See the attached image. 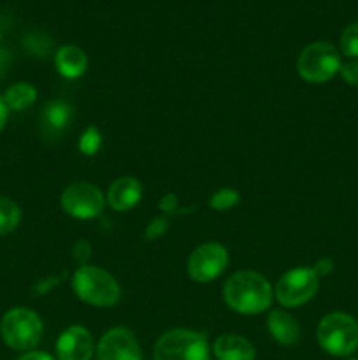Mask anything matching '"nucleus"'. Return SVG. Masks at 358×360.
I'll list each match as a JSON object with an SVG mask.
<instances>
[{
	"mask_svg": "<svg viewBox=\"0 0 358 360\" xmlns=\"http://www.w3.org/2000/svg\"><path fill=\"white\" fill-rule=\"evenodd\" d=\"M319 288V276L314 269L309 267H297L283 276L277 281L274 288L277 302L284 308H298L305 302L311 301Z\"/></svg>",
	"mask_w": 358,
	"mask_h": 360,
	"instance_id": "obj_7",
	"label": "nucleus"
},
{
	"mask_svg": "<svg viewBox=\"0 0 358 360\" xmlns=\"http://www.w3.org/2000/svg\"><path fill=\"white\" fill-rule=\"evenodd\" d=\"M140 199H142V185L139 179L132 178V176L114 179L105 195V202L109 204V207L119 211V213L135 207Z\"/></svg>",
	"mask_w": 358,
	"mask_h": 360,
	"instance_id": "obj_12",
	"label": "nucleus"
},
{
	"mask_svg": "<svg viewBox=\"0 0 358 360\" xmlns=\"http://www.w3.org/2000/svg\"><path fill=\"white\" fill-rule=\"evenodd\" d=\"M154 360H211L209 343L195 330L172 329L154 345Z\"/></svg>",
	"mask_w": 358,
	"mask_h": 360,
	"instance_id": "obj_6",
	"label": "nucleus"
},
{
	"mask_svg": "<svg viewBox=\"0 0 358 360\" xmlns=\"http://www.w3.org/2000/svg\"><path fill=\"white\" fill-rule=\"evenodd\" d=\"M72 288L77 299L98 308H111L121 299V288L114 276L97 266H81L74 273Z\"/></svg>",
	"mask_w": 358,
	"mask_h": 360,
	"instance_id": "obj_2",
	"label": "nucleus"
},
{
	"mask_svg": "<svg viewBox=\"0 0 358 360\" xmlns=\"http://www.w3.org/2000/svg\"><path fill=\"white\" fill-rule=\"evenodd\" d=\"M340 53L350 58H358V21L344 28L340 35Z\"/></svg>",
	"mask_w": 358,
	"mask_h": 360,
	"instance_id": "obj_20",
	"label": "nucleus"
},
{
	"mask_svg": "<svg viewBox=\"0 0 358 360\" xmlns=\"http://www.w3.org/2000/svg\"><path fill=\"white\" fill-rule=\"evenodd\" d=\"M165 231H167V221H165L164 218H157V220H153V224L147 225V238L157 239L160 238Z\"/></svg>",
	"mask_w": 358,
	"mask_h": 360,
	"instance_id": "obj_23",
	"label": "nucleus"
},
{
	"mask_svg": "<svg viewBox=\"0 0 358 360\" xmlns=\"http://www.w3.org/2000/svg\"><path fill=\"white\" fill-rule=\"evenodd\" d=\"M18 360H55V359H53L49 354H46V352L32 350V352H27L25 355H21Z\"/></svg>",
	"mask_w": 358,
	"mask_h": 360,
	"instance_id": "obj_24",
	"label": "nucleus"
},
{
	"mask_svg": "<svg viewBox=\"0 0 358 360\" xmlns=\"http://www.w3.org/2000/svg\"><path fill=\"white\" fill-rule=\"evenodd\" d=\"M95 343L90 330L81 326H72L60 334L56 341L58 360H90L93 357Z\"/></svg>",
	"mask_w": 358,
	"mask_h": 360,
	"instance_id": "obj_11",
	"label": "nucleus"
},
{
	"mask_svg": "<svg viewBox=\"0 0 358 360\" xmlns=\"http://www.w3.org/2000/svg\"><path fill=\"white\" fill-rule=\"evenodd\" d=\"M7 116H9V109H7L6 102H4V97L0 95V132H2L4 127H6Z\"/></svg>",
	"mask_w": 358,
	"mask_h": 360,
	"instance_id": "obj_26",
	"label": "nucleus"
},
{
	"mask_svg": "<svg viewBox=\"0 0 358 360\" xmlns=\"http://www.w3.org/2000/svg\"><path fill=\"white\" fill-rule=\"evenodd\" d=\"M340 53L330 42H312L305 46L297 60L298 76L312 84L326 83L340 69Z\"/></svg>",
	"mask_w": 358,
	"mask_h": 360,
	"instance_id": "obj_5",
	"label": "nucleus"
},
{
	"mask_svg": "<svg viewBox=\"0 0 358 360\" xmlns=\"http://www.w3.org/2000/svg\"><path fill=\"white\" fill-rule=\"evenodd\" d=\"M100 144H102L100 132H98L95 127H88V129L84 130L83 136H81L79 150L83 151L84 155H88V157H91V155H95L98 150H100Z\"/></svg>",
	"mask_w": 358,
	"mask_h": 360,
	"instance_id": "obj_21",
	"label": "nucleus"
},
{
	"mask_svg": "<svg viewBox=\"0 0 358 360\" xmlns=\"http://www.w3.org/2000/svg\"><path fill=\"white\" fill-rule=\"evenodd\" d=\"M95 360H142V354L132 330L114 327L98 341Z\"/></svg>",
	"mask_w": 358,
	"mask_h": 360,
	"instance_id": "obj_10",
	"label": "nucleus"
},
{
	"mask_svg": "<svg viewBox=\"0 0 358 360\" xmlns=\"http://www.w3.org/2000/svg\"><path fill=\"white\" fill-rule=\"evenodd\" d=\"M21 210L14 200L0 197V236L13 232L20 225Z\"/></svg>",
	"mask_w": 358,
	"mask_h": 360,
	"instance_id": "obj_18",
	"label": "nucleus"
},
{
	"mask_svg": "<svg viewBox=\"0 0 358 360\" xmlns=\"http://www.w3.org/2000/svg\"><path fill=\"white\" fill-rule=\"evenodd\" d=\"M0 39H2V32H0Z\"/></svg>",
	"mask_w": 358,
	"mask_h": 360,
	"instance_id": "obj_27",
	"label": "nucleus"
},
{
	"mask_svg": "<svg viewBox=\"0 0 358 360\" xmlns=\"http://www.w3.org/2000/svg\"><path fill=\"white\" fill-rule=\"evenodd\" d=\"M175 202H178V200H175V197L172 195V193H168V195H165L164 199L160 200V207L164 211H172L175 207Z\"/></svg>",
	"mask_w": 358,
	"mask_h": 360,
	"instance_id": "obj_25",
	"label": "nucleus"
},
{
	"mask_svg": "<svg viewBox=\"0 0 358 360\" xmlns=\"http://www.w3.org/2000/svg\"><path fill=\"white\" fill-rule=\"evenodd\" d=\"M272 287L265 276L255 271L232 274L223 287V299L228 308L241 315H260L270 308Z\"/></svg>",
	"mask_w": 358,
	"mask_h": 360,
	"instance_id": "obj_1",
	"label": "nucleus"
},
{
	"mask_svg": "<svg viewBox=\"0 0 358 360\" xmlns=\"http://www.w3.org/2000/svg\"><path fill=\"white\" fill-rule=\"evenodd\" d=\"M72 120V108L63 101L49 102L44 109V122L53 132H60L65 127H69Z\"/></svg>",
	"mask_w": 358,
	"mask_h": 360,
	"instance_id": "obj_17",
	"label": "nucleus"
},
{
	"mask_svg": "<svg viewBox=\"0 0 358 360\" xmlns=\"http://www.w3.org/2000/svg\"><path fill=\"white\" fill-rule=\"evenodd\" d=\"M213 354L218 360H255L256 352L246 338L237 334H225L214 341Z\"/></svg>",
	"mask_w": 358,
	"mask_h": 360,
	"instance_id": "obj_14",
	"label": "nucleus"
},
{
	"mask_svg": "<svg viewBox=\"0 0 358 360\" xmlns=\"http://www.w3.org/2000/svg\"><path fill=\"white\" fill-rule=\"evenodd\" d=\"M60 204L69 217L77 220H91L104 211L105 195L91 183L76 181L63 190Z\"/></svg>",
	"mask_w": 358,
	"mask_h": 360,
	"instance_id": "obj_8",
	"label": "nucleus"
},
{
	"mask_svg": "<svg viewBox=\"0 0 358 360\" xmlns=\"http://www.w3.org/2000/svg\"><path fill=\"white\" fill-rule=\"evenodd\" d=\"M2 97L9 111L20 112L35 104V101H37V90H35L34 84L20 81V83L11 84Z\"/></svg>",
	"mask_w": 358,
	"mask_h": 360,
	"instance_id": "obj_16",
	"label": "nucleus"
},
{
	"mask_svg": "<svg viewBox=\"0 0 358 360\" xmlns=\"http://www.w3.org/2000/svg\"><path fill=\"white\" fill-rule=\"evenodd\" d=\"M316 338L329 355L347 357L358 348V322L347 313H330L319 322Z\"/></svg>",
	"mask_w": 358,
	"mask_h": 360,
	"instance_id": "obj_4",
	"label": "nucleus"
},
{
	"mask_svg": "<svg viewBox=\"0 0 358 360\" xmlns=\"http://www.w3.org/2000/svg\"><path fill=\"white\" fill-rule=\"evenodd\" d=\"M228 266V252L220 243L200 245L188 257V276L197 283L214 281Z\"/></svg>",
	"mask_w": 358,
	"mask_h": 360,
	"instance_id": "obj_9",
	"label": "nucleus"
},
{
	"mask_svg": "<svg viewBox=\"0 0 358 360\" xmlns=\"http://www.w3.org/2000/svg\"><path fill=\"white\" fill-rule=\"evenodd\" d=\"M56 70L67 79L81 77L88 69V56L77 46H62L55 55Z\"/></svg>",
	"mask_w": 358,
	"mask_h": 360,
	"instance_id": "obj_15",
	"label": "nucleus"
},
{
	"mask_svg": "<svg viewBox=\"0 0 358 360\" xmlns=\"http://www.w3.org/2000/svg\"><path fill=\"white\" fill-rule=\"evenodd\" d=\"M347 360H358V359H347Z\"/></svg>",
	"mask_w": 358,
	"mask_h": 360,
	"instance_id": "obj_28",
	"label": "nucleus"
},
{
	"mask_svg": "<svg viewBox=\"0 0 358 360\" xmlns=\"http://www.w3.org/2000/svg\"><path fill=\"white\" fill-rule=\"evenodd\" d=\"M267 329L274 341L283 347H293L300 341V326L284 309H274L267 319Z\"/></svg>",
	"mask_w": 358,
	"mask_h": 360,
	"instance_id": "obj_13",
	"label": "nucleus"
},
{
	"mask_svg": "<svg viewBox=\"0 0 358 360\" xmlns=\"http://www.w3.org/2000/svg\"><path fill=\"white\" fill-rule=\"evenodd\" d=\"M44 326L41 316L28 308H13L0 320L4 343L16 352H32L42 340Z\"/></svg>",
	"mask_w": 358,
	"mask_h": 360,
	"instance_id": "obj_3",
	"label": "nucleus"
},
{
	"mask_svg": "<svg viewBox=\"0 0 358 360\" xmlns=\"http://www.w3.org/2000/svg\"><path fill=\"white\" fill-rule=\"evenodd\" d=\"M339 72L347 84H351V86H358V60H351V62L343 63Z\"/></svg>",
	"mask_w": 358,
	"mask_h": 360,
	"instance_id": "obj_22",
	"label": "nucleus"
},
{
	"mask_svg": "<svg viewBox=\"0 0 358 360\" xmlns=\"http://www.w3.org/2000/svg\"><path fill=\"white\" fill-rule=\"evenodd\" d=\"M214 211H228L239 204V192L234 188H221L213 193L209 200Z\"/></svg>",
	"mask_w": 358,
	"mask_h": 360,
	"instance_id": "obj_19",
	"label": "nucleus"
}]
</instances>
